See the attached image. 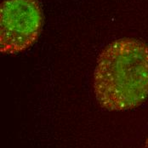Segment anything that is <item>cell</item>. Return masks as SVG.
Listing matches in <instances>:
<instances>
[{
  "instance_id": "obj_1",
  "label": "cell",
  "mask_w": 148,
  "mask_h": 148,
  "mask_svg": "<svg viewBox=\"0 0 148 148\" xmlns=\"http://www.w3.org/2000/svg\"><path fill=\"white\" fill-rule=\"evenodd\" d=\"M96 100L107 111H125L148 97V45L134 38H120L100 56L94 75Z\"/></svg>"
},
{
  "instance_id": "obj_2",
  "label": "cell",
  "mask_w": 148,
  "mask_h": 148,
  "mask_svg": "<svg viewBox=\"0 0 148 148\" xmlns=\"http://www.w3.org/2000/svg\"><path fill=\"white\" fill-rule=\"evenodd\" d=\"M39 0H3L0 6V49L5 55L25 51L38 40L43 27Z\"/></svg>"
},
{
  "instance_id": "obj_3",
  "label": "cell",
  "mask_w": 148,
  "mask_h": 148,
  "mask_svg": "<svg viewBox=\"0 0 148 148\" xmlns=\"http://www.w3.org/2000/svg\"><path fill=\"white\" fill-rule=\"evenodd\" d=\"M144 148H148V137H147V139L146 140V141H145V144H144Z\"/></svg>"
}]
</instances>
